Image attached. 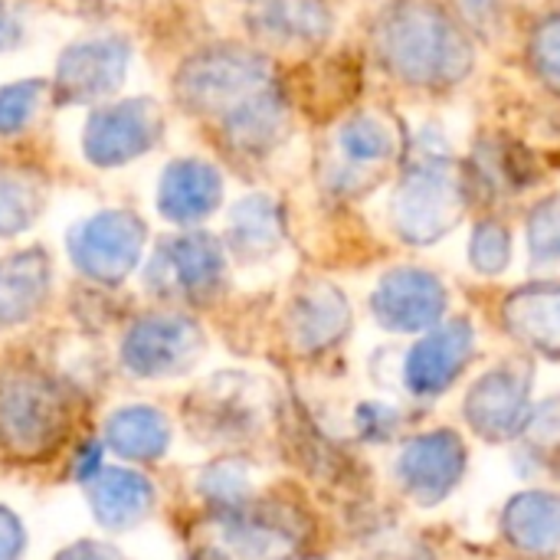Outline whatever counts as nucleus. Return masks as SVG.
Wrapping results in <instances>:
<instances>
[{
  "label": "nucleus",
  "instance_id": "obj_1",
  "mask_svg": "<svg viewBox=\"0 0 560 560\" xmlns=\"http://www.w3.org/2000/svg\"><path fill=\"white\" fill-rule=\"evenodd\" d=\"M384 69L417 89H450L472 72L476 52L466 30L436 0H394L374 23Z\"/></svg>",
  "mask_w": 560,
  "mask_h": 560
},
{
  "label": "nucleus",
  "instance_id": "obj_2",
  "mask_svg": "<svg viewBox=\"0 0 560 560\" xmlns=\"http://www.w3.org/2000/svg\"><path fill=\"white\" fill-rule=\"evenodd\" d=\"M69 433V397L62 387L33 371H0V446L16 459H43Z\"/></svg>",
  "mask_w": 560,
  "mask_h": 560
},
{
  "label": "nucleus",
  "instance_id": "obj_3",
  "mask_svg": "<svg viewBox=\"0 0 560 560\" xmlns=\"http://www.w3.org/2000/svg\"><path fill=\"white\" fill-rule=\"evenodd\" d=\"M463 217V194L453 161L430 144L410 158V171L394 194L397 230L413 243L443 236Z\"/></svg>",
  "mask_w": 560,
  "mask_h": 560
},
{
  "label": "nucleus",
  "instance_id": "obj_4",
  "mask_svg": "<svg viewBox=\"0 0 560 560\" xmlns=\"http://www.w3.org/2000/svg\"><path fill=\"white\" fill-rule=\"evenodd\" d=\"M144 230L128 213H105L95 217L72 236V259L79 269L102 282H118L141 253Z\"/></svg>",
  "mask_w": 560,
  "mask_h": 560
},
{
  "label": "nucleus",
  "instance_id": "obj_5",
  "mask_svg": "<svg viewBox=\"0 0 560 560\" xmlns=\"http://www.w3.org/2000/svg\"><path fill=\"white\" fill-rule=\"evenodd\" d=\"M200 335L184 318H144L125 338V364L141 377H164L197 358Z\"/></svg>",
  "mask_w": 560,
  "mask_h": 560
},
{
  "label": "nucleus",
  "instance_id": "obj_6",
  "mask_svg": "<svg viewBox=\"0 0 560 560\" xmlns=\"http://www.w3.org/2000/svg\"><path fill=\"white\" fill-rule=\"evenodd\" d=\"M220 249L207 236H184L161 249L158 262L151 266V282L164 292L200 295L220 279Z\"/></svg>",
  "mask_w": 560,
  "mask_h": 560
},
{
  "label": "nucleus",
  "instance_id": "obj_7",
  "mask_svg": "<svg viewBox=\"0 0 560 560\" xmlns=\"http://www.w3.org/2000/svg\"><path fill=\"white\" fill-rule=\"evenodd\" d=\"M95 518L108 528H125L151 509V486L125 469H98L89 479Z\"/></svg>",
  "mask_w": 560,
  "mask_h": 560
},
{
  "label": "nucleus",
  "instance_id": "obj_8",
  "mask_svg": "<svg viewBox=\"0 0 560 560\" xmlns=\"http://www.w3.org/2000/svg\"><path fill=\"white\" fill-rule=\"evenodd\" d=\"M220 200V177L203 161H180L164 174L161 210L174 220H197Z\"/></svg>",
  "mask_w": 560,
  "mask_h": 560
},
{
  "label": "nucleus",
  "instance_id": "obj_9",
  "mask_svg": "<svg viewBox=\"0 0 560 560\" xmlns=\"http://www.w3.org/2000/svg\"><path fill=\"white\" fill-rule=\"evenodd\" d=\"M46 292V262L39 253L0 262V325H16L33 315Z\"/></svg>",
  "mask_w": 560,
  "mask_h": 560
},
{
  "label": "nucleus",
  "instance_id": "obj_10",
  "mask_svg": "<svg viewBox=\"0 0 560 560\" xmlns=\"http://www.w3.org/2000/svg\"><path fill=\"white\" fill-rule=\"evenodd\" d=\"M105 440L125 459H158L167 446V423L158 410L128 407L108 420Z\"/></svg>",
  "mask_w": 560,
  "mask_h": 560
},
{
  "label": "nucleus",
  "instance_id": "obj_11",
  "mask_svg": "<svg viewBox=\"0 0 560 560\" xmlns=\"http://www.w3.org/2000/svg\"><path fill=\"white\" fill-rule=\"evenodd\" d=\"M440 285L423 272H397L381 289V308L390 312L397 322H407V328L430 318L440 308Z\"/></svg>",
  "mask_w": 560,
  "mask_h": 560
},
{
  "label": "nucleus",
  "instance_id": "obj_12",
  "mask_svg": "<svg viewBox=\"0 0 560 560\" xmlns=\"http://www.w3.org/2000/svg\"><path fill=\"white\" fill-rule=\"evenodd\" d=\"M95 128L98 141H89V151L98 161L135 158V151H141L151 141V121L144 118V108H115Z\"/></svg>",
  "mask_w": 560,
  "mask_h": 560
},
{
  "label": "nucleus",
  "instance_id": "obj_13",
  "mask_svg": "<svg viewBox=\"0 0 560 560\" xmlns=\"http://www.w3.org/2000/svg\"><path fill=\"white\" fill-rule=\"evenodd\" d=\"M266 26L285 39L318 43L331 30V13L322 0H272L266 10Z\"/></svg>",
  "mask_w": 560,
  "mask_h": 560
},
{
  "label": "nucleus",
  "instance_id": "obj_14",
  "mask_svg": "<svg viewBox=\"0 0 560 560\" xmlns=\"http://www.w3.org/2000/svg\"><path fill=\"white\" fill-rule=\"evenodd\" d=\"M341 148L354 161H384V158L394 154L397 138H394V131L381 118L358 115V118H351L341 128Z\"/></svg>",
  "mask_w": 560,
  "mask_h": 560
},
{
  "label": "nucleus",
  "instance_id": "obj_15",
  "mask_svg": "<svg viewBox=\"0 0 560 560\" xmlns=\"http://www.w3.org/2000/svg\"><path fill=\"white\" fill-rule=\"evenodd\" d=\"M233 236L240 249H269L279 236L276 203H269L266 197L243 200L233 217Z\"/></svg>",
  "mask_w": 560,
  "mask_h": 560
},
{
  "label": "nucleus",
  "instance_id": "obj_16",
  "mask_svg": "<svg viewBox=\"0 0 560 560\" xmlns=\"http://www.w3.org/2000/svg\"><path fill=\"white\" fill-rule=\"evenodd\" d=\"M528 56H532L538 79L560 95V13L538 23V30L532 33Z\"/></svg>",
  "mask_w": 560,
  "mask_h": 560
},
{
  "label": "nucleus",
  "instance_id": "obj_17",
  "mask_svg": "<svg viewBox=\"0 0 560 560\" xmlns=\"http://www.w3.org/2000/svg\"><path fill=\"white\" fill-rule=\"evenodd\" d=\"M532 253L545 266H560V197L545 200L528 220Z\"/></svg>",
  "mask_w": 560,
  "mask_h": 560
},
{
  "label": "nucleus",
  "instance_id": "obj_18",
  "mask_svg": "<svg viewBox=\"0 0 560 560\" xmlns=\"http://www.w3.org/2000/svg\"><path fill=\"white\" fill-rule=\"evenodd\" d=\"M472 259L486 272H499L509 262V233L499 223H482L472 240Z\"/></svg>",
  "mask_w": 560,
  "mask_h": 560
},
{
  "label": "nucleus",
  "instance_id": "obj_19",
  "mask_svg": "<svg viewBox=\"0 0 560 560\" xmlns=\"http://www.w3.org/2000/svg\"><path fill=\"white\" fill-rule=\"evenodd\" d=\"M20 548H23V528L7 509H0V560H16Z\"/></svg>",
  "mask_w": 560,
  "mask_h": 560
},
{
  "label": "nucleus",
  "instance_id": "obj_20",
  "mask_svg": "<svg viewBox=\"0 0 560 560\" xmlns=\"http://www.w3.org/2000/svg\"><path fill=\"white\" fill-rule=\"evenodd\" d=\"M56 560H115V555L108 548H102V545H75Z\"/></svg>",
  "mask_w": 560,
  "mask_h": 560
}]
</instances>
